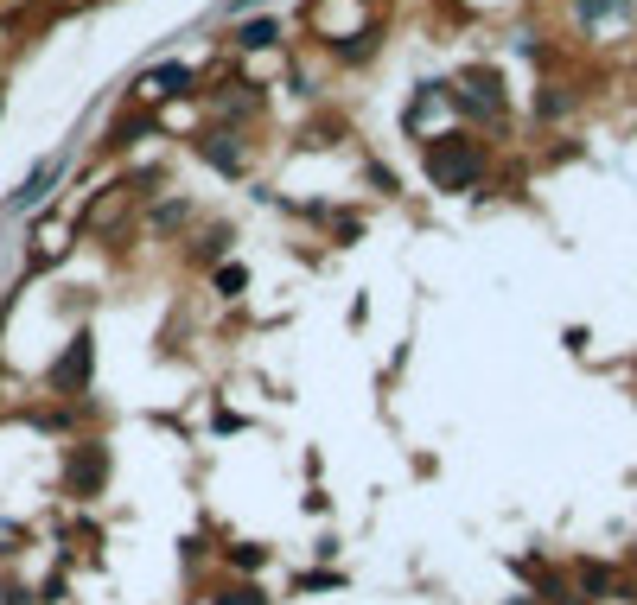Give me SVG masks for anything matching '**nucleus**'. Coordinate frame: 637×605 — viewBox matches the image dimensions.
Listing matches in <instances>:
<instances>
[{"label": "nucleus", "instance_id": "obj_1", "mask_svg": "<svg viewBox=\"0 0 637 605\" xmlns=\"http://www.w3.org/2000/svg\"><path fill=\"white\" fill-rule=\"evenodd\" d=\"M427 172H434L440 185H466L478 172V147H466L459 134H446V141H434V153H427Z\"/></svg>", "mask_w": 637, "mask_h": 605}, {"label": "nucleus", "instance_id": "obj_2", "mask_svg": "<svg viewBox=\"0 0 637 605\" xmlns=\"http://www.w3.org/2000/svg\"><path fill=\"white\" fill-rule=\"evenodd\" d=\"M58 172H64V153L39 160V172H32V179L20 185V192H13V204H7V211H13V217H20V211H32V204H39V198L51 192V185H58Z\"/></svg>", "mask_w": 637, "mask_h": 605}, {"label": "nucleus", "instance_id": "obj_3", "mask_svg": "<svg viewBox=\"0 0 637 605\" xmlns=\"http://www.w3.org/2000/svg\"><path fill=\"white\" fill-rule=\"evenodd\" d=\"M83 370H90V338H77V344H71V363H64V370H51V383H58V389H77V383H83Z\"/></svg>", "mask_w": 637, "mask_h": 605}, {"label": "nucleus", "instance_id": "obj_4", "mask_svg": "<svg viewBox=\"0 0 637 605\" xmlns=\"http://www.w3.org/2000/svg\"><path fill=\"white\" fill-rule=\"evenodd\" d=\"M185 83H192V77H185L179 64H166V71H153V90H166V96H185Z\"/></svg>", "mask_w": 637, "mask_h": 605}, {"label": "nucleus", "instance_id": "obj_5", "mask_svg": "<svg viewBox=\"0 0 637 605\" xmlns=\"http://www.w3.org/2000/svg\"><path fill=\"white\" fill-rule=\"evenodd\" d=\"M625 7V0H580V13H587V20H599V13H618Z\"/></svg>", "mask_w": 637, "mask_h": 605}, {"label": "nucleus", "instance_id": "obj_6", "mask_svg": "<svg viewBox=\"0 0 637 605\" xmlns=\"http://www.w3.org/2000/svg\"><path fill=\"white\" fill-rule=\"evenodd\" d=\"M217 605H268L262 593H249V586H243V593H230V599H217Z\"/></svg>", "mask_w": 637, "mask_h": 605}]
</instances>
